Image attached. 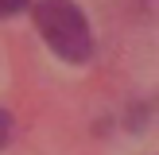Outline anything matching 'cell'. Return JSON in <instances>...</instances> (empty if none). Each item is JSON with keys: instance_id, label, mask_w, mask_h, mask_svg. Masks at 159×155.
I'll return each mask as SVG.
<instances>
[{"instance_id": "3", "label": "cell", "mask_w": 159, "mask_h": 155, "mask_svg": "<svg viewBox=\"0 0 159 155\" xmlns=\"http://www.w3.org/2000/svg\"><path fill=\"white\" fill-rule=\"evenodd\" d=\"M23 8H27V0H0V20H8V16H20Z\"/></svg>"}, {"instance_id": "1", "label": "cell", "mask_w": 159, "mask_h": 155, "mask_svg": "<svg viewBox=\"0 0 159 155\" xmlns=\"http://www.w3.org/2000/svg\"><path fill=\"white\" fill-rule=\"evenodd\" d=\"M31 20H35L43 43L51 46L62 62H74V66L89 62V54H93V31H89L85 12L74 4V0H35Z\"/></svg>"}, {"instance_id": "2", "label": "cell", "mask_w": 159, "mask_h": 155, "mask_svg": "<svg viewBox=\"0 0 159 155\" xmlns=\"http://www.w3.org/2000/svg\"><path fill=\"white\" fill-rule=\"evenodd\" d=\"M12 128H16V124H12V113H8V108H0V147L12 140Z\"/></svg>"}]
</instances>
